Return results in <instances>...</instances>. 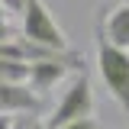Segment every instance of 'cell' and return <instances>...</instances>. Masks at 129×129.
Instances as JSON below:
<instances>
[{
  "label": "cell",
  "instance_id": "cell-5",
  "mask_svg": "<svg viewBox=\"0 0 129 129\" xmlns=\"http://www.w3.org/2000/svg\"><path fill=\"white\" fill-rule=\"evenodd\" d=\"M81 64V55H71V58H48V61H32L29 64V84L39 90V94H45L52 84H58V81L71 71V68H78Z\"/></svg>",
  "mask_w": 129,
  "mask_h": 129
},
{
  "label": "cell",
  "instance_id": "cell-8",
  "mask_svg": "<svg viewBox=\"0 0 129 129\" xmlns=\"http://www.w3.org/2000/svg\"><path fill=\"white\" fill-rule=\"evenodd\" d=\"M0 3H3L7 16H23V10H26V0H0Z\"/></svg>",
  "mask_w": 129,
  "mask_h": 129
},
{
  "label": "cell",
  "instance_id": "cell-7",
  "mask_svg": "<svg viewBox=\"0 0 129 129\" xmlns=\"http://www.w3.org/2000/svg\"><path fill=\"white\" fill-rule=\"evenodd\" d=\"M58 129H100V123H97L94 116H81V119H71V123H64Z\"/></svg>",
  "mask_w": 129,
  "mask_h": 129
},
{
  "label": "cell",
  "instance_id": "cell-2",
  "mask_svg": "<svg viewBox=\"0 0 129 129\" xmlns=\"http://www.w3.org/2000/svg\"><path fill=\"white\" fill-rule=\"evenodd\" d=\"M81 116H94V87H90V74L84 68H78L74 81L64 87L61 100L55 103V110L45 123H48V129H58L71 119H81Z\"/></svg>",
  "mask_w": 129,
  "mask_h": 129
},
{
  "label": "cell",
  "instance_id": "cell-1",
  "mask_svg": "<svg viewBox=\"0 0 129 129\" xmlns=\"http://www.w3.org/2000/svg\"><path fill=\"white\" fill-rule=\"evenodd\" d=\"M94 45H97L100 81L110 90V97L116 100V107L123 110V116L129 119V48H119L116 42H110L103 19H97V26H94Z\"/></svg>",
  "mask_w": 129,
  "mask_h": 129
},
{
  "label": "cell",
  "instance_id": "cell-3",
  "mask_svg": "<svg viewBox=\"0 0 129 129\" xmlns=\"http://www.w3.org/2000/svg\"><path fill=\"white\" fill-rule=\"evenodd\" d=\"M19 19H23V36H26V39L68 52V39H64L61 26L55 23V16L48 13V7L42 0H26V10H23Z\"/></svg>",
  "mask_w": 129,
  "mask_h": 129
},
{
  "label": "cell",
  "instance_id": "cell-4",
  "mask_svg": "<svg viewBox=\"0 0 129 129\" xmlns=\"http://www.w3.org/2000/svg\"><path fill=\"white\" fill-rule=\"evenodd\" d=\"M42 110V94L29 81H0V113L3 116H32Z\"/></svg>",
  "mask_w": 129,
  "mask_h": 129
},
{
  "label": "cell",
  "instance_id": "cell-6",
  "mask_svg": "<svg viewBox=\"0 0 129 129\" xmlns=\"http://www.w3.org/2000/svg\"><path fill=\"white\" fill-rule=\"evenodd\" d=\"M100 19H103V16H100ZM103 29H107V36H110V42H116L119 48H129V0H123L119 7L110 10Z\"/></svg>",
  "mask_w": 129,
  "mask_h": 129
}]
</instances>
